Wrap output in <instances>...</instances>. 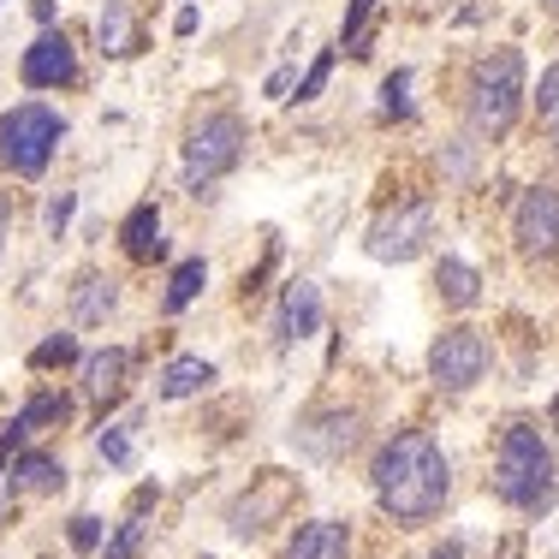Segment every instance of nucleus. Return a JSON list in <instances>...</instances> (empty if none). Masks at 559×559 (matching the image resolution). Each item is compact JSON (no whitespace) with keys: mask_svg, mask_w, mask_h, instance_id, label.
I'll list each match as a JSON object with an SVG mask.
<instances>
[{"mask_svg":"<svg viewBox=\"0 0 559 559\" xmlns=\"http://www.w3.org/2000/svg\"><path fill=\"white\" fill-rule=\"evenodd\" d=\"M452 495V471H447V452L435 447V435L405 429L381 447L376 459V500L381 512L399 518V524H429L435 512Z\"/></svg>","mask_w":559,"mask_h":559,"instance_id":"nucleus-1","label":"nucleus"},{"mask_svg":"<svg viewBox=\"0 0 559 559\" xmlns=\"http://www.w3.org/2000/svg\"><path fill=\"white\" fill-rule=\"evenodd\" d=\"M554 488H559V471H554V447L542 429L530 423H512L500 435V459H495V495L518 512H548L554 506Z\"/></svg>","mask_w":559,"mask_h":559,"instance_id":"nucleus-2","label":"nucleus"},{"mask_svg":"<svg viewBox=\"0 0 559 559\" xmlns=\"http://www.w3.org/2000/svg\"><path fill=\"white\" fill-rule=\"evenodd\" d=\"M524 114V55L518 48H495L471 78V102H464V119H471V138L500 143L506 131Z\"/></svg>","mask_w":559,"mask_h":559,"instance_id":"nucleus-3","label":"nucleus"},{"mask_svg":"<svg viewBox=\"0 0 559 559\" xmlns=\"http://www.w3.org/2000/svg\"><path fill=\"white\" fill-rule=\"evenodd\" d=\"M66 138V119L55 108H43V102H19V108L0 114V167L12 173V179H43L48 162H55Z\"/></svg>","mask_w":559,"mask_h":559,"instance_id":"nucleus-4","label":"nucleus"},{"mask_svg":"<svg viewBox=\"0 0 559 559\" xmlns=\"http://www.w3.org/2000/svg\"><path fill=\"white\" fill-rule=\"evenodd\" d=\"M245 119L233 108H215L203 114L191 131H185V185H191L197 197H203V185H215L221 173L238 167V155H245Z\"/></svg>","mask_w":559,"mask_h":559,"instance_id":"nucleus-5","label":"nucleus"},{"mask_svg":"<svg viewBox=\"0 0 559 559\" xmlns=\"http://www.w3.org/2000/svg\"><path fill=\"white\" fill-rule=\"evenodd\" d=\"M429 238H435V203L429 197H405L393 215H381L369 226V257L376 262H411V257H423Z\"/></svg>","mask_w":559,"mask_h":559,"instance_id":"nucleus-6","label":"nucleus"},{"mask_svg":"<svg viewBox=\"0 0 559 559\" xmlns=\"http://www.w3.org/2000/svg\"><path fill=\"white\" fill-rule=\"evenodd\" d=\"M429 376H435V388H447V393H471L476 381L488 376V340L476 334V328H447V334H435Z\"/></svg>","mask_w":559,"mask_h":559,"instance_id":"nucleus-7","label":"nucleus"},{"mask_svg":"<svg viewBox=\"0 0 559 559\" xmlns=\"http://www.w3.org/2000/svg\"><path fill=\"white\" fill-rule=\"evenodd\" d=\"M512 238L524 257H554L559 250V185H530L512 209Z\"/></svg>","mask_w":559,"mask_h":559,"instance_id":"nucleus-8","label":"nucleus"},{"mask_svg":"<svg viewBox=\"0 0 559 559\" xmlns=\"http://www.w3.org/2000/svg\"><path fill=\"white\" fill-rule=\"evenodd\" d=\"M19 78H24V90H66V84H78V48H72V36L48 24V31L24 48Z\"/></svg>","mask_w":559,"mask_h":559,"instance_id":"nucleus-9","label":"nucleus"},{"mask_svg":"<svg viewBox=\"0 0 559 559\" xmlns=\"http://www.w3.org/2000/svg\"><path fill=\"white\" fill-rule=\"evenodd\" d=\"M286 500H292V476L262 471V495L257 500L245 495V500L233 506V518H226V524H233V536H257V530H269V518L286 512Z\"/></svg>","mask_w":559,"mask_h":559,"instance_id":"nucleus-10","label":"nucleus"},{"mask_svg":"<svg viewBox=\"0 0 559 559\" xmlns=\"http://www.w3.org/2000/svg\"><path fill=\"white\" fill-rule=\"evenodd\" d=\"M78 376H84V399L108 405V399H119V393H126V381H131V352H126V345L90 352L84 364H78Z\"/></svg>","mask_w":559,"mask_h":559,"instance_id":"nucleus-11","label":"nucleus"},{"mask_svg":"<svg viewBox=\"0 0 559 559\" xmlns=\"http://www.w3.org/2000/svg\"><path fill=\"white\" fill-rule=\"evenodd\" d=\"M322 328V286L316 280H292L286 298H280V340H310Z\"/></svg>","mask_w":559,"mask_h":559,"instance_id":"nucleus-12","label":"nucleus"},{"mask_svg":"<svg viewBox=\"0 0 559 559\" xmlns=\"http://www.w3.org/2000/svg\"><path fill=\"white\" fill-rule=\"evenodd\" d=\"M286 559H352V530L340 518H310L286 542Z\"/></svg>","mask_w":559,"mask_h":559,"instance_id":"nucleus-13","label":"nucleus"},{"mask_svg":"<svg viewBox=\"0 0 559 559\" xmlns=\"http://www.w3.org/2000/svg\"><path fill=\"white\" fill-rule=\"evenodd\" d=\"M96 43H102V55H108V60H131L143 48V31H138V19H131V0H108V7H102Z\"/></svg>","mask_w":559,"mask_h":559,"instance_id":"nucleus-14","label":"nucleus"},{"mask_svg":"<svg viewBox=\"0 0 559 559\" xmlns=\"http://www.w3.org/2000/svg\"><path fill=\"white\" fill-rule=\"evenodd\" d=\"M66 417H72V399H66V393H36L31 405H24L19 417L7 423V435H0V452L24 447L36 429H43V423H66Z\"/></svg>","mask_w":559,"mask_h":559,"instance_id":"nucleus-15","label":"nucleus"},{"mask_svg":"<svg viewBox=\"0 0 559 559\" xmlns=\"http://www.w3.org/2000/svg\"><path fill=\"white\" fill-rule=\"evenodd\" d=\"M119 238H126V257H131V262L167 257V245H162V209H155V203H138V209L126 215V226H119Z\"/></svg>","mask_w":559,"mask_h":559,"instance_id":"nucleus-16","label":"nucleus"},{"mask_svg":"<svg viewBox=\"0 0 559 559\" xmlns=\"http://www.w3.org/2000/svg\"><path fill=\"white\" fill-rule=\"evenodd\" d=\"M66 483V464L55 452H19L12 459V495H55Z\"/></svg>","mask_w":559,"mask_h":559,"instance_id":"nucleus-17","label":"nucleus"},{"mask_svg":"<svg viewBox=\"0 0 559 559\" xmlns=\"http://www.w3.org/2000/svg\"><path fill=\"white\" fill-rule=\"evenodd\" d=\"M114 304H119V292H114V280L108 274H84L72 286V322L78 328H102L114 316Z\"/></svg>","mask_w":559,"mask_h":559,"instance_id":"nucleus-18","label":"nucleus"},{"mask_svg":"<svg viewBox=\"0 0 559 559\" xmlns=\"http://www.w3.org/2000/svg\"><path fill=\"white\" fill-rule=\"evenodd\" d=\"M435 286H441V298L452 304V310H476V304H483V274H476L464 257L435 262Z\"/></svg>","mask_w":559,"mask_h":559,"instance_id":"nucleus-19","label":"nucleus"},{"mask_svg":"<svg viewBox=\"0 0 559 559\" xmlns=\"http://www.w3.org/2000/svg\"><path fill=\"white\" fill-rule=\"evenodd\" d=\"M209 381H215V364L209 357H173V364L162 369V399H191V393H203Z\"/></svg>","mask_w":559,"mask_h":559,"instance_id":"nucleus-20","label":"nucleus"},{"mask_svg":"<svg viewBox=\"0 0 559 559\" xmlns=\"http://www.w3.org/2000/svg\"><path fill=\"white\" fill-rule=\"evenodd\" d=\"M203 286H209V262H203V257L179 262V269H173V280H167V298H162V310H167V316H179L185 304H197V298H203Z\"/></svg>","mask_w":559,"mask_h":559,"instance_id":"nucleus-21","label":"nucleus"},{"mask_svg":"<svg viewBox=\"0 0 559 559\" xmlns=\"http://www.w3.org/2000/svg\"><path fill=\"white\" fill-rule=\"evenodd\" d=\"M536 119L554 131V143H559V66H548V72L536 78Z\"/></svg>","mask_w":559,"mask_h":559,"instance_id":"nucleus-22","label":"nucleus"},{"mask_svg":"<svg viewBox=\"0 0 559 559\" xmlns=\"http://www.w3.org/2000/svg\"><path fill=\"white\" fill-rule=\"evenodd\" d=\"M381 119H411V72L405 66L381 84Z\"/></svg>","mask_w":559,"mask_h":559,"instance_id":"nucleus-23","label":"nucleus"},{"mask_svg":"<svg viewBox=\"0 0 559 559\" xmlns=\"http://www.w3.org/2000/svg\"><path fill=\"white\" fill-rule=\"evenodd\" d=\"M55 364H78V340L72 334H55V340H43L31 352V369H55Z\"/></svg>","mask_w":559,"mask_h":559,"instance_id":"nucleus-24","label":"nucleus"},{"mask_svg":"<svg viewBox=\"0 0 559 559\" xmlns=\"http://www.w3.org/2000/svg\"><path fill=\"white\" fill-rule=\"evenodd\" d=\"M131 429H138V417L114 423V429L102 435V459H108V464H126V459H131Z\"/></svg>","mask_w":559,"mask_h":559,"instance_id":"nucleus-25","label":"nucleus"},{"mask_svg":"<svg viewBox=\"0 0 559 559\" xmlns=\"http://www.w3.org/2000/svg\"><path fill=\"white\" fill-rule=\"evenodd\" d=\"M328 72H334V48H322V55H316V66L298 78V102H316V96H322Z\"/></svg>","mask_w":559,"mask_h":559,"instance_id":"nucleus-26","label":"nucleus"},{"mask_svg":"<svg viewBox=\"0 0 559 559\" xmlns=\"http://www.w3.org/2000/svg\"><path fill=\"white\" fill-rule=\"evenodd\" d=\"M138 548H143V524H138V518H126V524H119V536L102 548V559H131Z\"/></svg>","mask_w":559,"mask_h":559,"instance_id":"nucleus-27","label":"nucleus"},{"mask_svg":"<svg viewBox=\"0 0 559 559\" xmlns=\"http://www.w3.org/2000/svg\"><path fill=\"white\" fill-rule=\"evenodd\" d=\"M72 548H78V554H96V548H102V518H90V512L72 518Z\"/></svg>","mask_w":559,"mask_h":559,"instance_id":"nucleus-28","label":"nucleus"},{"mask_svg":"<svg viewBox=\"0 0 559 559\" xmlns=\"http://www.w3.org/2000/svg\"><path fill=\"white\" fill-rule=\"evenodd\" d=\"M369 12H376V0H352V7H345V24H340V43H357V36H364Z\"/></svg>","mask_w":559,"mask_h":559,"instance_id":"nucleus-29","label":"nucleus"},{"mask_svg":"<svg viewBox=\"0 0 559 559\" xmlns=\"http://www.w3.org/2000/svg\"><path fill=\"white\" fill-rule=\"evenodd\" d=\"M72 209H78V197H72V191H60L55 203H48V233H55V238L66 233V221H72Z\"/></svg>","mask_w":559,"mask_h":559,"instance_id":"nucleus-30","label":"nucleus"},{"mask_svg":"<svg viewBox=\"0 0 559 559\" xmlns=\"http://www.w3.org/2000/svg\"><path fill=\"white\" fill-rule=\"evenodd\" d=\"M12 238V191H0V250H7Z\"/></svg>","mask_w":559,"mask_h":559,"instance_id":"nucleus-31","label":"nucleus"},{"mask_svg":"<svg viewBox=\"0 0 559 559\" xmlns=\"http://www.w3.org/2000/svg\"><path fill=\"white\" fill-rule=\"evenodd\" d=\"M197 19H203V12H197V7H185L179 19H173V31H179V36H191V31H197Z\"/></svg>","mask_w":559,"mask_h":559,"instance_id":"nucleus-32","label":"nucleus"},{"mask_svg":"<svg viewBox=\"0 0 559 559\" xmlns=\"http://www.w3.org/2000/svg\"><path fill=\"white\" fill-rule=\"evenodd\" d=\"M31 12H36V24H43V31L55 24V0H31Z\"/></svg>","mask_w":559,"mask_h":559,"instance_id":"nucleus-33","label":"nucleus"},{"mask_svg":"<svg viewBox=\"0 0 559 559\" xmlns=\"http://www.w3.org/2000/svg\"><path fill=\"white\" fill-rule=\"evenodd\" d=\"M429 559H464V548H459V542H441V548H435Z\"/></svg>","mask_w":559,"mask_h":559,"instance_id":"nucleus-34","label":"nucleus"},{"mask_svg":"<svg viewBox=\"0 0 559 559\" xmlns=\"http://www.w3.org/2000/svg\"><path fill=\"white\" fill-rule=\"evenodd\" d=\"M548 12H559V0H548Z\"/></svg>","mask_w":559,"mask_h":559,"instance_id":"nucleus-35","label":"nucleus"}]
</instances>
